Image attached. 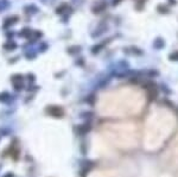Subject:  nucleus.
Listing matches in <instances>:
<instances>
[{
	"label": "nucleus",
	"mask_w": 178,
	"mask_h": 177,
	"mask_svg": "<svg viewBox=\"0 0 178 177\" xmlns=\"http://www.w3.org/2000/svg\"><path fill=\"white\" fill-rule=\"evenodd\" d=\"M101 134L106 142L119 149L130 150L137 148L139 144V131L132 121L103 125Z\"/></svg>",
	"instance_id": "3"
},
{
	"label": "nucleus",
	"mask_w": 178,
	"mask_h": 177,
	"mask_svg": "<svg viewBox=\"0 0 178 177\" xmlns=\"http://www.w3.org/2000/svg\"><path fill=\"white\" fill-rule=\"evenodd\" d=\"M89 177H124L121 172L114 169H106V170H98L94 171Z\"/></svg>",
	"instance_id": "5"
},
{
	"label": "nucleus",
	"mask_w": 178,
	"mask_h": 177,
	"mask_svg": "<svg viewBox=\"0 0 178 177\" xmlns=\"http://www.w3.org/2000/svg\"><path fill=\"white\" fill-rule=\"evenodd\" d=\"M164 160L172 167H178V136L172 142L169 150L166 151V153L164 156Z\"/></svg>",
	"instance_id": "4"
},
{
	"label": "nucleus",
	"mask_w": 178,
	"mask_h": 177,
	"mask_svg": "<svg viewBox=\"0 0 178 177\" xmlns=\"http://www.w3.org/2000/svg\"><path fill=\"white\" fill-rule=\"evenodd\" d=\"M171 58H172V60H178V53H176L175 55H172Z\"/></svg>",
	"instance_id": "6"
},
{
	"label": "nucleus",
	"mask_w": 178,
	"mask_h": 177,
	"mask_svg": "<svg viewBox=\"0 0 178 177\" xmlns=\"http://www.w3.org/2000/svg\"><path fill=\"white\" fill-rule=\"evenodd\" d=\"M176 127V118L169 109L158 107L149 114L144 131V148L156 151L164 144Z\"/></svg>",
	"instance_id": "2"
},
{
	"label": "nucleus",
	"mask_w": 178,
	"mask_h": 177,
	"mask_svg": "<svg viewBox=\"0 0 178 177\" xmlns=\"http://www.w3.org/2000/svg\"><path fill=\"white\" fill-rule=\"evenodd\" d=\"M145 101L146 99L142 92L125 87L103 94L98 102V111L102 116L125 118L140 113Z\"/></svg>",
	"instance_id": "1"
}]
</instances>
